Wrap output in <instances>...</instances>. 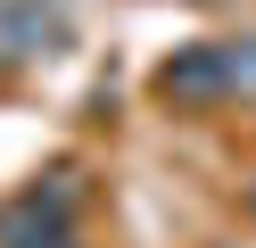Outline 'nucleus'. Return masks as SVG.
Wrapping results in <instances>:
<instances>
[{"label":"nucleus","instance_id":"f257e3e1","mask_svg":"<svg viewBox=\"0 0 256 248\" xmlns=\"http://www.w3.org/2000/svg\"><path fill=\"white\" fill-rule=\"evenodd\" d=\"M157 91H166V99H190V108H198V99H223V91H232V75H223V42L174 50L166 75H157Z\"/></svg>","mask_w":256,"mask_h":248},{"label":"nucleus","instance_id":"f03ea898","mask_svg":"<svg viewBox=\"0 0 256 248\" xmlns=\"http://www.w3.org/2000/svg\"><path fill=\"white\" fill-rule=\"evenodd\" d=\"M223 75L232 91H256V42H223Z\"/></svg>","mask_w":256,"mask_h":248}]
</instances>
